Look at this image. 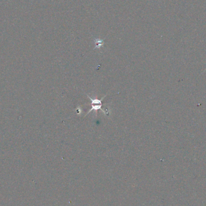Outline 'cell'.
I'll return each instance as SVG.
<instances>
[{
    "label": "cell",
    "instance_id": "cell-1",
    "mask_svg": "<svg viewBox=\"0 0 206 206\" xmlns=\"http://www.w3.org/2000/svg\"><path fill=\"white\" fill-rule=\"evenodd\" d=\"M88 96L92 101V103H91V104H92V109L88 112V113H87L86 115H88L89 113H90L93 110L96 111V110H101L103 112V113H105V111L101 108L102 106L101 100L104 98H102L101 99H96V98H91L89 95H88Z\"/></svg>",
    "mask_w": 206,
    "mask_h": 206
},
{
    "label": "cell",
    "instance_id": "cell-2",
    "mask_svg": "<svg viewBox=\"0 0 206 206\" xmlns=\"http://www.w3.org/2000/svg\"><path fill=\"white\" fill-rule=\"evenodd\" d=\"M95 48H99L101 46H102L104 44V42L102 40H99V39H96L95 41Z\"/></svg>",
    "mask_w": 206,
    "mask_h": 206
}]
</instances>
